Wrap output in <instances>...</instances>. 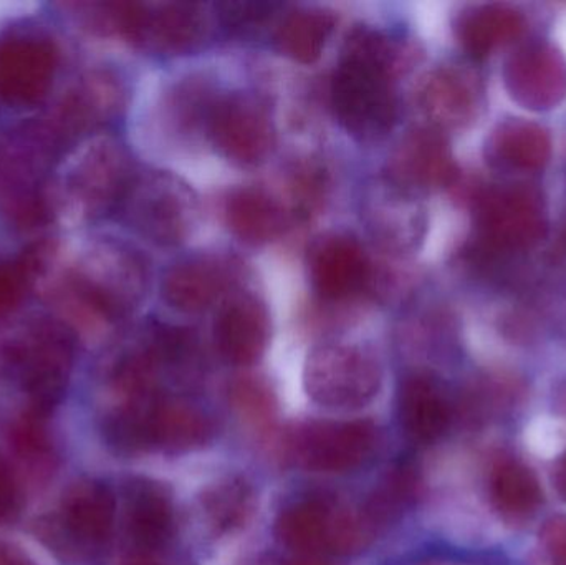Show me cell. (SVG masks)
<instances>
[{
  "label": "cell",
  "instance_id": "1",
  "mask_svg": "<svg viewBox=\"0 0 566 565\" xmlns=\"http://www.w3.org/2000/svg\"><path fill=\"white\" fill-rule=\"evenodd\" d=\"M65 143L49 119L0 128V215L17 226L49 216V186L66 156Z\"/></svg>",
  "mask_w": 566,
  "mask_h": 565
},
{
  "label": "cell",
  "instance_id": "2",
  "mask_svg": "<svg viewBox=\"0 0 566 565\" xmlns=\"http://www.w3.org/2000/svg\"><path fill=\"white\" fill-rule=\"evenodd\" d=\"M73 358L72 331L46 318L30 322L0 345V370L25 395V414L43 418L65 395Z\"/></svg>",
  "mask_w": 566,
  "mask_h": 565
},
{
  "label": "cell",
  "instance_id": "3",
  "mask_svg": "<svg viewBox=\"0 0 566 565\" xmlns=\"http://www.w3.org/2000/svg\"><path fill=\"white\" fill-rule=\"evenodd\" d=\"M70 287L86 311L102 321H119L145 299L148 271L132 249L115 241H99L73 268Z\"/></svg>",
  "mask_w": 566,
  "mask_h": 565
},
{
  "label": "cell",
  "instance_id": "4",
  "mask_svg": "<svg viewBox=\"0 0 566 565\" xmlns=\"http://www.w3.org/2000/svg\"><path fill=\"white\" fill-rule=\"evenodd\" d=\"M118 211L139 236L166 248L185 244L201 218L195 189L166 171L136 175Z\"/></svg>",
  "mask_w": 566,
  "mask_h": 565
},
{
  "label": "cell",
  "instance_id": "5",
  "mask_svg": "<svg viewBox=\"0 0 566 565\" xmlns=\"http://www.w3.org/2000/svg\"><path fill=\"white\" fill-rule=\"evenodd\" d=\"M378 357L361 345L326 342L316 345L303 367V387L315 404L332 410H358L381 390Z\"/></svg>",
  "mask_w": 566,
  "mask_h": 565
},
{
  "label": "cell",
  "instance_id": "6",
  "mask_svg": "<svg viewBox=\"0 0 566 565\" xmlns=\"http://www.w3.org/2000/svg\"><path fill=\"white\" fill-rule=\"evenodd\" d=\"M63 172V199L83 218L118 211L136 175L128 149L118 139L93 138L69 158Z\"/></svg>",
  "mask_w": 566,
  "mask_h": 565
},
{
  "label": "cell",
  "instance_id": "7",
  "mask_svg": "<svg viewBox=\"0 0 566 565\" xmlns=\"http://www.w3.org/2000/svg\"><path fill=\"white\" fill-rule=\"evenodd\" d=\"M329 93L335 118L356 142H381L395 128L398 100L395 76L389 73L339 60Z\"/></svg>",
  "mask_w": 566,
  "mask_h": 565
},
{
  "label": "cell",
  "instance_id": "8",
  "mask_svg": "<svg viewBox=\"0 0 566 565\" xmlns=\"http://www.w3.org/2000/svg\"><path fill=\"white\" fill-rule=\"evenodd\" d=\"M379 443L373 421H310L286 438V457L312 473L343 474L368 463Z\"/></svg>",
  "mask_w": 566,
  "mask_h": 565
},
{
  "label": "cell",
  "instance_id": "9",
  "mask_svg": "<svg viewBox=\"0 0 566 565\" xmlns=\"http://www.w3.org/2000/svg\"><path fill=\"white\" fill-rule=\"evenodd\" d=\"M206 138L232 165H261L275 146L274 116L268 100L254 92L219 95Z\"/></svg>",
  "mask_w": 566,
  "mask_h": 565
},
{
  "label": "cell",
  "instance_id": "10",
  "mask_svg": "<svg viewBox=\"0 0 566 565\" xmlns=\"http://www.w3.org/2000/svg\"><path fill=\"white\" fill-rule=\"evenodd\" d=\"M475 224L492 248L524 251L547 234V209L541 192L531 186H499L479 196Z\"/></svg>",
  "mask_w": 566,
  "mask_h": 565
},
{
  "label": "cell",
  "instance_id": "11",
  "mask_svg": "<svg viewBox=\"0 0 566 565\" xmlns=\"http://www.w3.org/2000/svg\"><path fill=\"white\" fill-rule=\"evenodd\" d=\"M59 70V50L50 36L13 30L0 36V100L30 108L46 98Z\"/></svg>",
  "mask_w": 566,
  "mask_h": 565
},
{
  "label": "cell",
  "instance_id": "12",
  "mask_svg": "<svg viewBox=\"0 0 566 565\" xmlns=\"http://www.w3.org/2000/svg\"><path fill=\"white\" fill-rule=\"evenodd\" d=\"M359 211L366 232L382 251L409 254L418 251L424 241L428 215L419 196L386 176L365 186Z\"/></svg>",
  "mask_w": 566,
  "mask_h": 565
},
{
  "label": "cell",
  "instance_id": "13",
  "mask_svg": "<svg viewBox=\"0 0 566 565\" xmlns=\"http://www.w3.org/2000/svg\"><path fill=\"white\" fill-rule=\"evenodd\" d=\"M211 32L206 7L195 2H132L125 39L156 55L179 56L205 45Z\"/></svg>",
  "mask_w": 566,
  "mask_h": 565
},
{
  "label": "cell",
  "instance_id": "14",
  "mask_svg": "<svg viewBox=\"0 0 566 565\" xmlns=\"http://www.w3.org/2000/svg\"><path fill=\"white\" fill-rule=\"evenodd\" d=\"M116 520L113 491L99 481H78L66 490L59 513L46 526V536L76 554H93L108 544Z\"/></svg>",
  "mask_w": 566,
  "mask_h": 565
},
{
  "label": "cell",
  "instance_id": "15",
  "mask_svg": "<svg viewBox=\"0 0 566 565\" xmlns=\"http://www.w3.org/2000/svg\"><path fill=\"white\" fill-rule=\"evenodd\" d=\"M502 76L512 100L531 112H551L566 100V56L554 43L522 45L509 56Z\"/></svg>",
  "mask_w": 566,
  "mask_h": 565
},
{
  "label": "cell",
  "instance_id": "16",
  "mask_svg": "<svg viewBox=\"0 0 566 565\" xmlns=\"http://www.w3.org/2000/svg\"><path fill=\"white\" fill-rule=\"evenodd\" d=\"M418 102L432 128L441 133L465 129L484 113V83L469 66L449 63L422 80Z\"/></svg>",
  "mask_w": 566,
  "mask_h": 565
},
{
  "label": "cell",
  "instance_id": "17",
  "mask_svg": "<svg viewBox=\"0 0 566 565\" xmlns=\"http://www.w3.org/2000/svg\"><path fill=\"white\" fill-rule=\"evenodd\" d=\"M386 168L389 181L416 196L448 188L458 178L448 139L432 126L409 129L392 149Z\"/></svg>",
  "mask_w": 566,
  "mask_h": 565
},
{
  "label": "cell",
  "instance_id": "18",
  "mask_svg": "<svg viewBox=\"0 0 566 565\" xmlns=\"http://www.w3.org/2000/svg\"><path fill=\"white\" fill-rule=\"evenodd\" d=\"M268 305L252 294L232 295L219 311L216 345L228 364L249 367L264 357L271 342Z\"/></svg>",
  "mask_w": 566,
  "mask_h": 565
},
{
  "label": "cell",
  "instance_id": "19",
  "mask_svg": "<svg viewBox=\"0 0 566 565\" xmlns=\"http://www.w3.org/2000/svg\"><path fill=\"white\" fill-rule=\"evenodd\" d=\"M149 451L181 454L201 450L216 435L214 421L201 408L181 398H149L145 411Z\"/></svg>",
  "mask_w": 566,
  "mask_h": 565
},
{
  "label": "cell",
  "instance_id": "20",
  "mask_svg": "<svg viewBox=\"0 0 566 565\" xmlns=\"http://www.w3.org/2000/svg\"><path fill=\"white\" fill-rule=\"evenodd\" d=\"M238 268L221 255L185 259L166 271L163 297L176 311L198 314L208 311L234 284Z\"/></svg>",
  "mask_w": 566,
  "mask_h": 565
},
{
  "label": "cell",
  "instance_id": "21",
  "mask_svg": "<svg viewBox=\"0 0 566 565\" xmlns=\"http://www.w3.org/2000/svg\"><path fill=\"white\" fill-rule=\"evenodd\" d=\"M308 274L319 297L342 301L365 287L369 262L358 241L345 234H328L310 249Z\"/></svg>",
  "mask_w": 566,
  "mask_h": 565
},
{
  "label": "cell",
  "instance_id": "22",
  "mask_svg": "<svg viewBox=\"0 0 566 565\" xmlns=\"http://www.w3.org/2000/svg\"><path fill=\"white\" fill-rule=\"evenodd\" d=\"M338 500L325 494L300 498L283 508L275 521V536L296 556L329 554Z\"/></svg>",
  "mask_w": 566,
  "mask_h": 565
},
{
  "label": "cell",
  "instance_id": "23",
  "mask_svg": "<svg viewBox=\"0 0 566 565\" xmlns=\"http://www.w3.org/2000/svg\"><path fill=\"white\" fill-rule=\"evenodd\" d=\"M125 523L139 550L165 546L175 531V504L166 488L151 480H133L126 486Z\"/></svg>",
  "mask_w": 566,
  "mask_h": 565
},
{
  "label": "cell",
  "instance_id": "24",
  "mask_svg": "<svg viewBox=\"0 0 566 565\" xmlns=\"http://www.w3.org/2000/svg\"><path fill=\"white\" fill-rule=\"evenodd\" d=\"M551 156L552 138L547 129L528 119H505L488 139L489 161L511 171H538L551 161Z\"/></svg>",
  "mask_w": 566,
  "mask_h": 565
},
{
  "label": "cell",
  "instance_id": "25",
  "mask_svg": "<svg viewBox=\"0 0 566 565\" xmlns=\"http://www.w3.org/2000/svg\"><path fill=\"white\" fill-rule=\"evenodd\" d=\"M219 93L205 75H189L166 90L159 119L165 129L179 142L195 139L199 133L206 136L209 115Z\"/></svg>",
  "mask_w": 566,
  "mask_h": 565
},
{
  "label": "cell",
  "instance_id": "26",
  "mask_svg": "<svg viewBox=\"0 0 566 565\" xmlns=\"http://www.w3.org/2000/svg\"><path fill=\"white\" fill-rule=\"evenodd\" d=\"M224 215L232 234L245 244H269L285 232V209L264 189L244 188L232 192L226 201Z\"/></svg>",
  "mask_w": 566,
  "mask_h": 565
},
{
  "label": "cell",
  "instance_id": "27",
  "mask_svg": "<svg viewBox=\"0 0 566 565\" xmlns=\"http://www.w3.org/2000/svg\"><path fill=\"white\" fill-rule=\"evenodd\" d=\"M518 10L501 3L469 7L455 20L459 45L474 59H484L517 39L524 30Z\"/></svg>",
  "mask_w": 566,
  "mask_h": 565
},
{
  "label": "cell",
  "instance_id": "28",
  "mask_svg": "<svg viewBox=\"0 0 566 565\" xmlns=\"http://www.w3.org/2000/svg\"><path fill=\"white\" fill-rule=\"evenodd\" d=\"M199 503L212 533L232 536L251 523L258 510V494L245 478L228 477L209 484Z\"/></svg>",
  "mask_w": 566,
  "mask_h": 565
},
{
  "label": "cell",
  "instance_id": "29",
  "mask_svg": "<svg viewBox=\"0 0 566 565\" xmlns=\"http://www.w3.org/2000/svg\"><path fill=\"white\" fill-rule=\"evenodd\" d=\"M333 12L325 9H296L286 13L274 32V43L282 55L293 62H316L335 29Z\"/></svg>",
  "mask_w": 566,
  "mask_h": 565
},
{
  "label": "cell",
  "instance_id": "30",
  "mask_svg": "<svg viewBox=\"0 0 566 565\" xmlns=\"http://www.w3.org/2000/svg\"><path fill=\"white\" fill-rule=\"evenodd\" d=\"M398 411L402 428L412 440L431 441L444 427V401L438 387L424 375H411L402 380Z\"/></svg>",
  "mask_w": 566,
  "mask_h": 565
},
{
  "label": "cell",
  "instance_id": "31",
  "mask_svg": "<svg viewBox=\"0 0 566 565\" xmlns=\"http://www.w3.org/2000/svg\"><path fill=\"white\" fill-rule=\"evenodd\" d=\"M415 52L409 43L385 30L371 25H358L346 35L339 60L375 66L395 76L411 63Z\"/></svg>",
  "mask_w": 566,
  "mask_h": 565
},
{
  "label": "cell",
  "instance_id": "32",
  "mask_svg": "<svg viewBox=\"0 0 566 565\" xmlns=\"http://www.w3.org/2000/svg\"><path fill=\"white\" fill-rule=\"evenodd\" d=\"M418 491V477L408 464H395L386 471L376 484L368 501L363 504L366 517L376 531L396 523L401 514L411 506Z\"/></svg>",
  "mask_w": 566,
  "mask_h": 565
},
{
  "label": "cell",
  "instance_id": "33",
  "mask_svg": "<svg viewBox=\"0 0 566 565\" xmlns=\"http://www.w3.org/2000/svg\"><path fill=\"white\" fill-rule=\"evenodd\" d=\"M43 245L0 258V317L15 311L29 294L43 265Z\"/></svg>",
  "mask_w": 566,
  "mask_h": 565
},
{
  "label": "cell",
  "instance_id": "34",
  "mask_svg": "<svg viewBox=\"0 0 566 565\" xmlns=\"http://www.w3.org/2000/svg\"><path fill=\"white\" fill-rule=\"evenodd\" d=\"M231 404L241 418L259 431H269L277 418V397L268 381L242 377L231 387Z\"/></svg>",
  "mask_w": 566,
  "mask_h": 565
},
{
  "label": "cell",
  "instance_id": "35",
  "mask_svg": "<svg viewBox=\"0 0 566 565\" xmlns=\"http://www.w3.org/2000/svg\"><path fill=\"white\" fill-rule=\"evenodd\" d=\"M279 3L262 0H231L216 6L219 22L231 33H251L274 19Z\"/></svg>",
  "mask_w": 566,
  "mask_h": 565
},
{
  "label": "cell",
  "instance_id": "36",
  "mask_svg": "<svg viewBox=\"0 0 566 565\" xmlns=\"http://www.w3.org/2000/svg\"><path fill=\"white\" fill-rule=\"evenodd\" d=\"M525 447L541 460H554L566 451V418L542 415L524 433Z\"/></svg>",
  "mask_w": 566,
  "mask_h": 565
},
{
  "label": "cell",
  "instance_id": "37",
  "mask_svg": "<svg viewBox=\"0 0 566 565\" xmlns=\"http://www.w3.org/2000/svg\"><path fill=\"white\" fill-rule=\"evenodd\" d=\"M17 504V484L12 471L6 461L0 458V520L9 516Z\"/></svg>",
  "mask_w": 566,
  "mask_h": 565
},
{
  "label": "cell",
  "instance_id": "38",
  "mask_svg": "<svg viewBox=\"0 0 566 565\" xmlns=\"http://www.w3.org/2000/svg\"><path fill=\"white\" fill-rule=\"evenodd\" d=\"M0 565H35L25 554L9 544H0Z\"/></svg>",
  "mask_w": 566,
  "mask_h": 565
},
{
  "label": "cell",
  "instance_id": "39",
  "mask_svg": "<svg viewBox=\"0 0 566 565\" xmlns=\"http://www.w3.org/2000/svg\"><path fill=\"white\" fill-rule=\"evenodd\" d=\"M119 565H161L158 561L153 559L149 554L138 553L132 554V556L125 557Z\"/></svg>",
  "mask_w": 566,
  "mask_h": 565
},
{
  "label": "cell",
  "instance_id": "40",
  "mask_svg": "<svg viewBox=\"0 0 566 565\" xmlns=\"http://www.w3.org/2000/svg\"><path fill=\"white\" fill-rule=\"evenodd\" d=\"M285 565H328L319 556H296L290 559Z\"/></svg>",
  "mask_w": 566,
  "mask_h": 565
}]
</instances>
